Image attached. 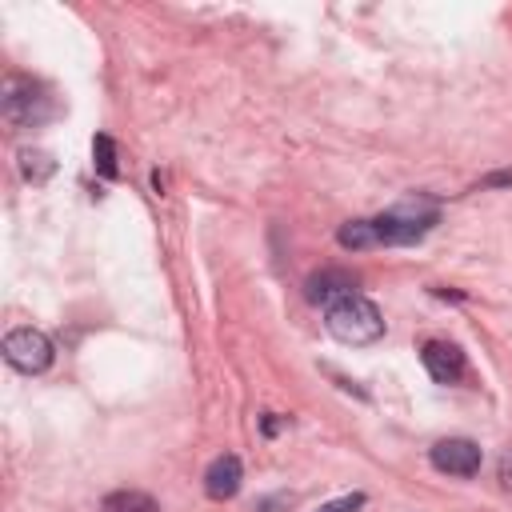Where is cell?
Listing matches in <instances>:
<instances>
[{"label": "cell", "mask_w": 512, "mask_h": 512, "mask_svg": "<svg viewBox=\"0 0 512 512\" xmlns=\"http://www.w3.org/2000/svg\"><path fill=\"white\" fill-rule=\"evenodd\" d=\"M500 484H504V488H512V448L500 456Z\"/></svg>", "instance_id": "cell-13"}, {"label": "cell", "mask_w": 512, "mask_h": 512, "mask_svg": "<svg viewBox=\"0 0 512 512\" xmlns=\"http://www.w3.org/2000/svg\"><path fill=\"white\" fill-rule=\"evenodd\" d=\"M100 512H160V504L148 496V492H132V488H120V492H108Z\"/></svg>", "instance_id": "cell-9"}, {"label": "cell", "mask_w": 512, "mask_h": 512, "mask_svg": "<svg viewBox=\"0 0 512 512\" xmlns=\"http://www.w3.org/2000/svg\"><path fill=\"white\" fill-rule=\"evenodd\" d=\"M360 504H364V496L352 492V496H340V500H332V504H324V508H316V512H356Z\"/></svg>", "instance_id": "cell-12"}, {"label": "cell", "mask_w": 512, "mask_h": 512, "mask_svg": "<svg viewBox=\"0 0 512 512\" xmlns=\"http://www.w3.org/2000/svg\"><path fill=\"white\" fill-rule=\"evenodd\" d=\"M324 324H328V332H332L336 340H344V344H372V340L384 336V316H380V308H376L368 296H360V292H352V296L328 304Z\"/></svg>", "instance_id": "cell-1"}, {"label": "cell", "mask_w": 512, "mask_h": 512, "mask_svg": "<svg viewBox=\"0 0 512 512\" xmlns=\"http://www.w3.org/2000/svg\"><path fill=\"white\" fill-rule=\"evenodd\" d=\"M420 360H424V368H428V376L436 384H456L464 376V352L456 344H448V340H428L420 348Z\"/></svg>", "instance_id": "cell-7"}, {"label": "cell", "mask_w": 512, "mask_h": 512, "mask_svg": "<svg viewBox=\"0 0 512 512\" xmlns=\"http://www.w3.org/2000/svg\"><path fill=\"white\" fill-rule=\"evenodd\" d=\"M52 168H56V164H52V156H48V152H32V148H24V152H20V172H24L28 180H36V184H40V180H48V176H52Z\"/></svg>", "instance_id": "cell-10"}, {"label": "cell", "mask_w": 512, "mask_h": 512, "mask_svg": "<svg viewBox=\"0 0 512 512\" xmlns=\"http://www.w3.org/2000/svg\"><path fill=\"white\" fill-rule=\"evenodd\" d=\"M0 112H4V120H8L12 128H32V124H40V120L52 116V100H48L32 80H24V76H8Z\"/></svg>", "instance_id": "cell-3"}, {"label": "cell", "mask_w": 512, "mask_h": 512, "mask_svg": "<svg viewBox=\"0 0 512 512\" xmlns=\"http://www.w3.org/2000/svg\"><path fill=\"white\" fill-rule=\"evenodd\" d=\"M92 156H96V172L112 180V176H116V148H112V140H108L104 132L92 140Z\"/></svg>", "instance_id": "cell-11"}, {"label": "cell", "mask_w": 512, "mask_h": 512, "mask_svg": "<svg viewBox=\"0 0 512 512\" xmlns=\"http://www.w3.org/2000/svg\"><path fill=\"white\" fill-rule=\"evenodd\" d=\"M432 464L448 476H476L480 472V444L468 436H448L432 444Z\"/></svg>", "instance_id": "cell-5"}, {"label": "cell", "mask_w": 512, "mask_h": 512, "mask_svg": "<svg viewBox=\"0 0 512 512\" xmlns=\"http://www.w3.org/2000/svg\"><path fill=\"white\" fill-rule=\"evenodd\" d=\"M4 360L16 372H44L52 364V340L40 328H12L4 336Z\"/></svg>", "instance_id": "cell-4"}, {"label": "cell", "mask_w": 512, "mask_h": 512, "mask_svg": "<svg viewBox=\"0 0 512 512\" xmlns=\"http://www.w3.org/2000/svg\"><path fill=\"white\" fill-rule=\"evenodd\" d=\"M496 184H504V188H508V184H512V172H496V176H488V180H484V188H496Z\"/></svg>", "instance_id": "cell-14"}, {"label": "cell", "mask_w": 512, "mask_h": 512, "mask_svg": "<svg viewBox=\"0 0 512 512\" xmlns=\"http://www.w3.org/2000/svg\"><path fill=\"white\" fill-rule=\"evenodd\" d=\"M352 292H356V272H348V268H320L304 284V296L312 304H336V300H344Z\"/></svg>", "instance_id": "cell-6"}, {"label": "cell", "mask_w": 512, "mask_h": 512, "mask_svg": "<svg viewBox=\"0 0 512 512\" xmlns=\"http://www.w3.org/2000/svg\"><path fill=\"white\" fill-rule=\"evenodd\" d=\"M432 224H436V208L432 204H400V208L376 216L372 232H376V244H412Z\"/></svg>", "instance_id": "cell-2"}, {"label": "cell", "mask_w": 512, "mask_h": 512, "mask_svg": "<svg viewBox=\"0 0 512 512\" xmlns=\"http://www.w3.org/2000/svg\"><path fill=\"white\" fill-rule=\"evenodd\" d=\"M240 480H244V468H240V460L228 452V456H216V460L208 464V472H204V492H208L212 500H228V496L240 492Z\"/></svg>", "instance_id": "cell-8"}]
</instances>
